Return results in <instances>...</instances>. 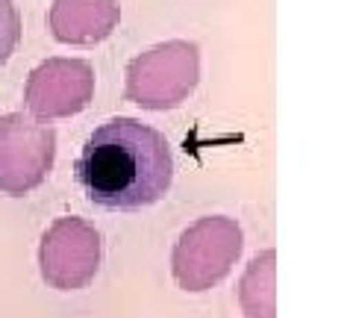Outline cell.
I'll list each match as a JSON object with an SVG mask.
<instances>
[{
    "mask_svg": "<svg viewBox=\"0 0 353 318\" xmlns=\"http://www.w3.org/2000/svg\"><path fill=\"white\" fill-rule=\"evenodd\" d=\"M74 174L92 203L130 212L168 195L174 157L159 130L136 118H109L85 139Z\"/></svg>",
    "mask_w": 353,
    "mask_h": 318,
    "instance_id": "cell-1",
    "label": "cell"
},
{
    "mask_svg": "<svg viewBox=\"0 0 353 318\" xmlns=\"http://www.w3.org/2000/svg\"><path fill=\"white\" fill-rule=\"evenodd\" d=\"M201 80V48L194 41H162L127 65V101L150 112L180 106Z\"/></svg>",
    "mask_w": 353,
    "mask_h": 318,
    "instance_id": "cell-2",
    "label": "cell"
},
{
    "mask_svg": "<svg viewBox=\"0 0 353 318\" xmlns=\"http://www.w3.org/2000/svg\"><path fill=\"white\" fill-rule=\"evenodd\" d=\"M245 245L241 227L233 218L206 215L183 230L171 254V274L185 292H206L236 266Z\"/></svg>",
    "mask_w": 353,
    "mask_h": 318,
    "instance_id": "cell-3",
    "label": "cell"
},
{
    "mask_svg": "<svg viewBox=\"0 0 353 318\" xmlns=\"http://www.w3.org/2000/svg\"><path fill=\"white\" fill-rule=\"evenodd\" d=\"M57 157V133L24 112L0 118V192L21 197L48 180Z\"/></svg>",
    "mask_w": 353,
    "mask_h": 318,
    "instance_id": "cell-4",
    "label": "cell"
},
{
    "mask_svg": "<svg viewBox=\"0 0 353 318\" xmlns=\"http://www.w3.org/2000/svg\"><path fill=\"white\" fill-rule=\"evenodd\" d=\"M101 233L83 218H57L39 245L41 277L59 292L85 289L101 271Z\"/></svg>",
    "mask_w": 353,
    "mask_h": 318,
    "instance_id": "cell-5",
    "label": "cell"
},
{
    "mask_svg": "<svg viewBox=\"0 0 353 318\" xmlns=\"http://www.w3.org/2000/svg\"><path fill=\"white\" fill-rule=\"evenodd\" d=\"M94 95V71L85 59L53 57L36 65L24 89V103L39 121L83 112Z\"/></svg>",
    "mask_w": 353,
    "mask_h": 318,
    "instance_id": "cell-6",
    "label": "cell"
},
{
    "mask_svg": "<svg viewBox=\"0 0 353 318\" xmlns=\"http://www.w3.org/2000/svg\"><path fill=\"white\" fill-rule=\"evenodd\" d=\"M121 21L118 0H53L48 24L53 39L74 48H92L112 36Z\"/></svg>",
    "mask_w": 353,
    "mask_h": 318,
    "instance_id": "cell-7",
    "label": "cell"
},
{
    "mask_svg": "<svg viewBox=\"0 0 353 318\" xmlns=\"http://www.w3.org/2000/svg\"><path fill=\"white\" fill-rule=\"evenodd\" d=\"M274 262L277 254L265 250V254L253 257L245 277L239 286L241 310L250 318H277V304H274Z\"/></svg>",
    "mask_w": 353,
    "mask_h": 318,
    "instance_id": "cell-8",
    "label": "cell"
},
{
    "mask_svg": "<svg viewBox=\"0 0 353 318\" xmlns=\"http://www.w3.org/2000/svg\"><path fill=\"white\" fill-rule=\"evenodd\" d=\"M21 41V15L12 0H0V65L15 53Z\"/></svg>",
    "mask_w": 353,
    "mask_h": 318,
    "instance_id": "cell-9",
    "label": "cell"
}]
</instances>
